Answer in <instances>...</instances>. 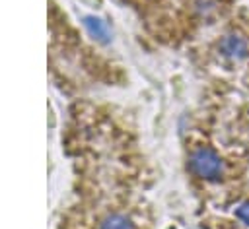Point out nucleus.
Masks as SVG:
<instances>
[{
  "label": "nucleus",
  "instance_id": "obj_1",
  "mask_svg": "<svg viewBox=\"0 0 249 229\" xmlns=\"http://www.w3.org/2000/svg\"><path fill=\"white\" fill-rule=\"evenodd\" d=\"M189 167L195 175L206 180H220L224 175V163L212 147H196L189 155Z\"/></svg>",
  "mask_w": 249,
  "mask_h": 229
},
{
  "label": "nucleus",
  "instance_id": "obj_2",
  "mask_svg": "<svg viewBox=\"0 0 249 229\" xmlns=\"http://www.w3.org/2000/svg\"><path fill=\"white\" fill-rule=\"evenodd\" d=\"M220 52L228 58H245L249 54V47H247V41L239 35H226L222 41H220Z\"/></svg>",
  "mask_w": 249,
  "mask_h": 229
},
{
  "label": "nucleus",
  "instance_id": "obj_3",
  "mask_svg": "<svg viewBox=\"0 0 249 229\" xmlns=\"http://www.w3.org/2000/svg\"><path fill=\"white\" fill-rule=\"evenodd\" d=\"M82 23H84L86 31L89 33V37H93L97 43L107 45L111 41V33H109V29H107V25H105L103 19H99L95 16H86Z\"/></svg>",
  "mask_w": 249,
  "mask_h": 229
},
{
  "label": "nucleus",
  "instance_id": "obj_4",
  "mask_svg": "<svg viewBox=\"0 0 249 229\" xmlns=\"http://www.w3.org/2000/svg\"><path fill=\"white\" fill-rule=\"evenodd\" d=\"M99 229H134V223L128 215L124 213H109L107 217H103V221L99 223Z\"/></svg>",
  "mask_w": 249,
  "mask_h": 229
},
{
  "label": "nucleus",
  "instance_id": "obj_5",
  "mask_svg": "<svg viewBox=\"0 0 249 229\" xmlns=\"http://www.w3.org/2000/svg\"><path fill=\"white\" fill-rule=\"evenodd\" d=\"M235 217L249 225V202H243L241 206L235 208Z\"/></svg>",
  "mask_w": 249,
  "mask_h": 229
}]
</instances>
